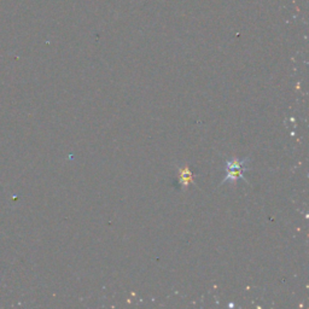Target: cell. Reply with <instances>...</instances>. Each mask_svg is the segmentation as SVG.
Returning <instances> with one entry per match:
<instances>
[{
    "instance_id": "obj_2",
    "label": "cell",
    "mask_w": 309,
    "mask_h": 309,
    "mask_svg": "<svg viewBox=\"0 0 309 309\" xmlns=\"http://www.w3.org/2000/svg\"><path fill=\"white\" fill-rule=\"evenodd\" d=\"M192 180V173L187 168H182L180 169V182H182V184L184 186H187L190 185V183H191Z\"/></svg>"
},
{
    "instance_id": "obj_1",
    "label": "cell",
    "mask_w": 309,
    "mask_h": 309,
    "mask_svg": "<svg viewBox=\"0 0 309 309\" xmlns=\"http://www.w3.org/2000/svg\"><path fill=\"white\" fill-rule=\"evenodd\" d=\"M248 170V167L244 168H231V169H226V178L221 182V184L227 183L229 180H233L236 182L237 179H243L244 180V173Z\"/></svg>"
}]
</instances>
